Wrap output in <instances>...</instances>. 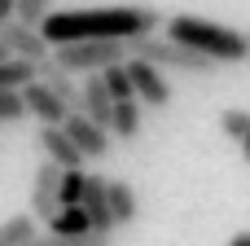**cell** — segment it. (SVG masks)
Masks as SVG:
<instances>
[{"mask_svg": "<svg viewBox=\"0 0 250 246\" xmlns=\"http://www.w3.org/2000/svg\"><path fill=\"white\" fill-rule=\"evenodd\" d=\"M163 26L158 9L149 4H114V9H66V13H48L40 22L44 40L70 44V40H136V35H154Z\"/></svg>", "mask_w": 250, "mask_h": 246, "instance_id": "cell-1", "label": "cell"}, {"mask_svg": "<svg viewBox=\"0 0 250 246\" xmlns=\"http://www.w3.org/2000/svg\"><path fill=\"white\" fill-rule=\"evenodd\" d=\"M167 40L176 44H189L198 53H207L211 62H246V35L224 26V22H211V18H193V13H176L167 18Z\"/></svg>", "mask_w": 250, "mask_h": 246, "instance_id": "cell-2", "label": "cell"}, {"mask_svg": "<svg viewBox=\"0 0 250 246\" xmlns=\"http://www.w3.org/2000/svg\"><path fill=\"white\" fill-rule=\"evenodd\" d=\"M127 48H132V57L154 62L158 70L211 75V70L220 66V62H211L207 53H198V48H189V44H176V40H167V35H136V40H127Z\"/></svg>", "mask_w": 250, "mask_h": 246, "instance_id": "cell-3", "label": "cell"}, {"mask_svg": "<svg viewBox=\"0 0 250 246\" xmlns=\"http://www.w3.org/2000/svg\"><path fill=\"white\" fill-rule=\"evenodd\" d=\"M127 57V44L123 40H70V44H57L53 48V62L70 75H92V70H105L114 62Z\"/></svg>", "mask_w": 250, "mask_h": 246, "instance_id": "cell-4", "label": "cell"}, {"mask_svg": "<svg viewBox=\"0 0 250 246\" xmlns=\"http://www.w3.org/2000/svg\"><path fill=\"white\" fill-rule=\"evenodd\" d=\"M123 66H127V75H132V92H136L141 106H149V110H167V106H171V84H167V75H163L154 62L127 57Z\"/></svg>", "mask_w": 250, "mask_h": 246, "instance_id": "cell-5", "label": "cell"}, {"mask_svg": "<svg viewBox=\"0 0 250 246\" xmlns=\"http://www.w3.org/2000/svg\"><path fill=\"white\" fill-rule=\"evenodd\" d=\"M62 128L70 132V141L79 145V154H83V158H105V154L114 150V141H110V128L92 123V119H88L83 110H70Z\"/></svg>", "mask_w": 250, "mask_h": 246, "instance_id": "cell-6", "label": "cell"}, {"mask_svg": "<svg viewBox=\"0 0 250 246\" xmlns=\"http://www.w3.org/2000/svg\"><path fill=\"white\" fill-rule=\"evenodd\" d=\"M0 40L9 44L13 57H31V62H48V53H53V44L44 40V31L31 26V22H18V18H9L0 26Z\"/></svg>", "mask_w": 250, "mask_h": 246, "instance_id": "cell-7", "label": "cell"}, {"mask_svg": "<svg viewBox=\"0 0 250 246\" xmlns=\"http://www.w3.org/2000/svg\"><path fill=\"white\" fill-rule=\"evenodd\" d=\"M22 101H26V114H35L40 123H66V101L44 84V79H31V84H22Z\"/></svg>", "mask_w": 250, "mask_h": 246, "instance_id": "cell-8", "label": "cell"}, {"mask_svg": "<svg viewBox=\"0 0 250 246\" xmlns=\"http://www.w3.org/2000/svg\"><path fill=\"white\" fill-rule=\"evenodd\" d=\"M40 150H44V158H53L57 167H83L88 158L79 154V145L70 141V132L62 128V123H40Z\"/></svg>", "mask_w": 250, "mask_h": 246, "instance_id": "cell-9", "label": "cell"}, {"mask_svg": "<svg viewBox=\"0 0 250 246\" xmlns=\"http://www.w3.org/2000/svg\"><path fill=\"white\" fill-rule=\"evenodd\" d=\"M57 176H62V167L53 158H44L35 167V185H31V216L35 220H53V211L62 207L57 202Z\"/></svg>", "mask_w": 250, "mask_h": 246, "instance_id": "cell-10", "label": "cell"}, {"mask_svg": "<svg viewBox=\"0 0 250 246\" xmlns=\"http://www.w3.org/2000/svg\"><path fill=\"white\" fill-rule=\"evenodd\" d=\"M79 110H83L92 123L110 128V114H114V97H110V88H105L101 70H92V75L83 79V101H79Z\"/></svg>", "mask_w": 250, "mask_h": 246, "instance_id": "cell-11", "label": "cell"}, {"mask_svg": "<svg viewBox=\"0 0 250 246\" xmlns=\"http://www.w3.org/2000/svg\"><path fill=\"white\" fill-rule=\"evenodd\" d=\"M79 207L88 211L92 229H101V233H114V216H110V198H105V176H92V172H88V185H83V198H79Z\"/></svg>", "mask_w": 250, "mask_h": 246, "instance_id": "cell-12", "label": "cell"}, {"mask_svg": "<svg viewBox=\"0 0 250 246\" xmlns=\"http://www.w3.org/2000/svg\"><path fill=\"white\" fill-rule=\"evenodd\" d=\"M105 198H110V216H114V229H127V224L141 216L136 189H132L127 180H105Z\"/></svg>", "mask_w": 250, "mask_h": 246, "instance_id": "cell-13", "label": "cell"}, {"mask_svg": "<svg viewBox=\"0 0 250 246\" xmlns=\"http://www.w3.org/2000/svg\"><path fill=\"white\" fill-rule=\"evenodd\" d=\"M40 79H44V84H48V88H53L62 101H66V110H79V101H83V88L75 84V75H70V70H62V66L48 57V62H40Z\"/></svg>", "mask_w": 250, "mask_h": 246, "instance_id": "cell-14", "label": "cell"}, {"mask_svg": "<svg viewBox=\"0 0 250 246\" xmlns=\"http://www.w3.org/2000/svg\"><path fill=\"white\" fill-rule=\"evenodd\" d=\"M141 132V101L127 97V101H114V114H110V136L114 141H132Z\"/></svg>", "mask_w": 250, "mask_h": 246, "instance_id": "cell-15", "label": "cell"}, {"mask_svg": "<svg viewBox=\"0 0 250 246\" xmlns=\"http://www.w3.org/2000/svg\"><path fill=\"white\" fill-rule=\"evenodd\" d=\"M88 229H92V220H88V211H83V207H57V211H53V220H48V233H57V238L88 233Z\"/></svg>", "mask_w": 250, "mask_h": 246, "instance_id": "cell-16", "label": "cell"}, {"mask_svg": "<svg viewBox=\"0 0 250 246\" xmlns=\"http://www.w3.org/2000/svg\"><path fill=\"white\" fill-rule=\"evenodd\" d=\"M31 79H40V62H31V57H4L0 62V88H22Z\"/></svg>", "mask_w": 250, "mask_h": 246, "instance_id": "cell-17", "label": "cell"}, {"mask_svg": "<svg viewBox=\"0 0 250 246\" xmlns=\"http://www.w3.org/2000/svg\"><path fill=\"white\" fill-rule=\"evenodd\" d=\"M83 185H88V172L83 167H62V176H57V202L62 207H79Z\"/></svg>", "mask_w": 250, "mask_h": 246, "instance_id": "cell-18", "label": "cell"}, {"mask_svg": "<svg viewBox=\"0 0 250 246\" xmlns=\"http://www.w3.org/2000/svg\"><path fill=\"white\" fill-rule=\"evenodd\" d=\"M31 238H35V216H31V211L9 216V220L0 224V246H26Z\"/></svg>", "mask_w": 250, "mask_h": 246, "instance_id": "cell-19", "label": "cell"}, {"mask_svg": "<svg viewBox=\"0 0 250 246\" xmlns=\"http://www.w3.org/2000/svg\"><path fill=\"white\" fill-rule=\"evenodd\" d=\"M123 62H127V57H123ZM123 62H114V66H105V70H101V79H105V88H110V97H114V101L136 97V92H132V75H127V66H123Z\"/></svg>", "mask_w": 250, "mask_h": 246, "instance_id": "cell-20", "label": "cell"}, {"mask_svg": "<svg viewBox=\"0 0 250 246\" xmlns=\"http://www.w3.org/2000/svg\"><path fill=\"white\" fill-rule=\"evenodd\" d=\"M220 132L229 136V141H242L250 132V110H242V106H229L224 114H220Z\"/></svg>", "mask_w": 250, "mask_h": 246, "instance_id": "cell-21", "label": "cell"}, {"mask_svg": "<svg viewBox=\"0 0 250 246\" xmlns=\"http://www.w3.org/2000/svg\"><path fill=\"white\" fill-rule=\"evenodd\" d=\"M18 119H26L22 88H0V123H18Z\"/></svg>", "mask_w": 250, "mask_h": 246, "instance_id": "cell-22", "label": "cell"}, {"mask_svg": "<svg viewBox=\"0 0 250 246\" xmlns=\"http://www.w3.org/2000/svg\"><path fill=\"white\" fill-rule=\"evenodd\" d=\"M48 13H53V0H18V9H13V18L18 22H31V26H40Z\"/></svg>", "mask_w": 250, "mask_h": 246, "instance_id": "cell-23", "label": "cell"}, {"mask_svg": "<svg viewBox=\"0 0 250 246\" xmlns=\"http://www.w3.org/2000/svg\"><path fill=\"white\" fill-rule=\"evenodd\" d=\"M13 9H18V0H0V26L13 18Z\"/></svg>", "mask_w": 250, "mask_h": 246, "instance_id": "cell-24", "label": "cell"}, {"mask_svg": "<svg viewBox=\"0 0 250 246\" xmlns=\"http://www.w3.org/2000/svg\"><path fill=\"white\" fill-rule=\"evenodd\" d=\"M229 246H250V229H246V233H233V242H229Z\"/></svg>", "mask_w": 250, "mask_h": 246, "instance_id": "cell-25", "label": "cell"}, {"mask_svg": "<svg viewBox=\"0 0 250 246\" xmlns=\"http://www.w3.org/2000/svg\"><path fill=\"white\" fill-rule=\"evenodd\" d=\"M242 154H246V163H250V132L242 136Z\"/></svg>", "mask_w": 250, "mask_h": 246, "instance_id": "cell-26", "label": "cell"}, {"mask_svg": "<svg viewBox=\"0 0 250 246\" xmlns=\"http://www.w3.org/2000/svg\"><path fill=\"white\" fill-rule=\"evenodd\" d=\"M4 57H13V53H9V44H4V40H0V62H4Z\"/></svg>", "mask_w": 250, "mask_h": 246, "instance_id": "cell-27", "label": "cell"}, {"mask_svg": "<svg viewBox=\"0 0 250 246\" xmlns=\"http://www.w3.org/2000/svg\"><path fill=\"white\" fill-rule=\"evenodd\" d=\"M246 53H250V31H246Z\"/></svg>", "mask_w": 250, "mask_h": 246, "instance_id": "cell-28", "label": "cell"}]
</instances>
